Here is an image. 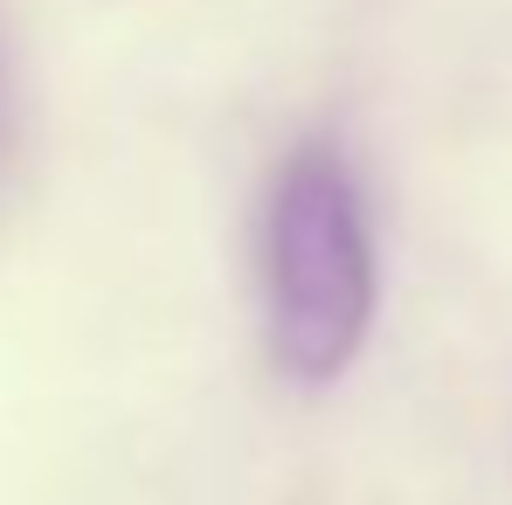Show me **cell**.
I'll list each match as a JSON object with an SVG mask.
<instances>
[{
	"mask_svg": "<svg viewBox=\"0 0 512 505\" xmlns=\"http://www.w3.org/2000/svg\"><path fill=\"white\" fill-rule=\"evenodd\" d=\"M374 319V243L333 153H298L270 201V346L298 381H333Z\"/></svg>",
	"mask_w": 512,
	"mask_h": 505,
	"instance_id": "cell-1",
	"label": "cell"
}]
</instances>
